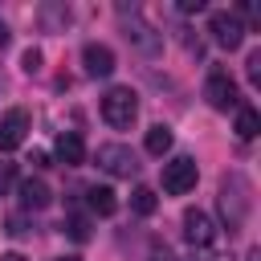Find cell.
<instances>
[{
    "instance_id": "obj_15",
    "label": "cell",
    "mask_w": 261,
    "mask_h": 261,
    "mask_svg": "<svg viewBox=\"0 0 261 261\" xmlns=\"http://www.w3.org/2000/svg\"><path fill=\"white\" fill-rule=\"evenodd\" d=\"M257 130H261V114L253 106H241L237 110V135L241 139H257Z\"/></svg>"
},
{
    "instance_id": "obj_14",
    "label": "cell",
    "mask_w": 261,
    "mask_h": 261,
    "mask_svg": "<svg viewBox=\"0 0 261 261\" xmlns=\"http://www.w3.org/2000/svg\"><path fill=\"white\" fill-rule=\"evenodd\" d=\"M143 147H147L151 155H167V151H171V126H163V122H155V126L147 130V139H143Z\"/></svg>"
},
{
    "instance_id": "obj_18",
    "label": "cell",
    "mask_w": 261,
    "mask_h": 261,
    "mask_svg": "<svg viewBox=\"0 0 261 261\" xmlns=\"http://www.w3.org/2000/svg\"><path fill=\"white\" fill-rule=\"evenodd\" d=\"M245 73H249V82H253V86H261V49H253V53H249Z\"/></svg>"
},
{
    "instance_id": "obj_21",
    "label": "cell",
    "mask_w": 261,
    "mask_h": 261,
    "mask_svg": "<svg viewBox=\"0 0 261 261\" xmlns=\"http://www.w3.org/2000/svg\"><path fill=\"white\" fill-rule=\"evenodd\" d=\"M192 261H228L224 253H216V249H196V257Z\"/></svg>"
},
{
    "instance_id": "obj_3",
    "label": "cell",
    "mask_w": 261,
    "mask_h": 261,
    "mask_svg": "<svg viewBox=\"0 0 261 261\" xmlns=\"http://www.w3.org/2000/svg\"><path fill=\"white\" fill-rule=\"evenodd\" d=\"M196 179H200V167L192 155H175L163 163V192L167 196H188L196 188Z\"/></svg>"
},
{
    "instance_id": "obj_6",
    "label": "cell",
    "mask_w": 261,
    "mask_h": 261,
    "mask_svg": "<svg viewBox=\"0 0 261 261\" xmlns=\"http://www.w3.org/2000/svg\"><path fill=\"white\" fill-rule=\"evenodd\" d=\"M184 237H188L192 249H212V245H216V224H212V216L200 212V208H188V212H184Z\"/></svg>"
},
{
    "instance_id": "obj_12",
    "label": "cell",
    "mask_w": 261,
    "mask_h": 261,
    "mask_svg": "<svg viewBox=\"0 0 261 261\" xmlns=\"http://www.w3.org/2000/svg\"><path fill=\"white\" fill-rule=\"evenodd\" d=\"M126 37H130L143 53H159V37H155V29H151L147 20H139V16H135V24H126Z\"/></svg>"
},
{
    "instance_id": "obj_2",
    "label": "cell",
    "mask_w": 261,
    "mask_h": 261,
    "mask_svg": "<svg viewBox=\"0 0 261 261\" xmlns=\"http://www.w3.org/2000/svg\"><path fill=\"white\" fill-rule=\"evenodd\" d=\"M135 114H139V94H135L130 86L106 90V98H102V118H106L114 130H126V126L135 122Z\"/></svg>"
},
{
    "instance_id": "obj_4",
    "label": "cell",
    "mask_w": 261,
    "mask_h": 261,
    "mask_svg": "<svg viewBox=\"0 0 261 261\" xmlns=\"http://www.w3.org/2000/svg\"><path fill=\"white\" fill-rule=\"evenodd\" d=\"M98 167H102L106 175L130 179V175L139 171V159H135V151L122 147V143H102V147H98Z\"/></svg>"
},
{
    "instance_id": "obj_17",
    "label": "cell",
    "mask_w": 261,
    "mask_h": 261,
    "mask_svg": "<svg viewBox=\"0 0 261 261\" xmlns=\"http://www.w3.org/2000/svg\"><path fill=\"white\" fill-rule=\"evenodd\" d=\"M41 61H45V57H41V49H24L20 69H24V73H41Z\"/></svg>"
},
{
    "instance_id": "obj_8",
    "label": "cell",
    "mask_w": 261,
    "mask_h": 261,
    "mask_svg": "<svg viewBox=\"0 0 261 261\" xmlns=\"http://www.w3.org/2000/svg\"><path fill=\"white\" fill-rule=\"evenodd\" d=\"M24 135H29V110H8V114H0V155L12 151V147H20Z\"/></svg>"
},
{
    "instance_id": "obj_7",
    "label": "cell",
    "mask_w": 261,
    "mask_h": 261,
    "mask_svg": "<svg viewBox=\"0 0 261 261\" xmlns=\"http://www.w3.org/2000/svg\"><path fill=\"white\" fill-rule=\"evenodd\" d=\"M204 98L212 110H232L237 106V82L224 73V69H212L208 82H204Z\"/></svg>"
},
{
    "instance_id": "obj_19",
    "label": "cell",
    "mask_w": 261,
    "mask_h": 261,
    "mask_svg": "<svg viewBox=\"0 0 261 261\" xmlns=\"http://www.w3.org/2000/svg\"><path fill=\"white\" fill-rule=\"evenodd\" d=\"M65 232H69L73 241H86V237H90V224H86L82 216H69V220H65Z\"/></svg>"
},
{
    "instance_id": "obj_24",
    "label": "cell",
    "mask_w": 261,
    "mask_h": 261,
    "mask_svg": "<svg viewBox=\"0 0 261 261\" xmlns=\"http://www.w3.org/2000/svg\"><path fill=\"white\" fill-rule=\"evenodd\" d=\"M204 0H179V12H200Z\"/></svg>"
},
{
    "instance_id": "obj_10",
    "label": "cell",
    "mask_w": 261,
    "mask_h": 261,
    "mask_svg": "<svg viewBox=\"0 0 261 261\" xmlns=\"http://www.w3.org/2000/svg\"><path fill=\"white\" fill-rule=\"evenodd\" d=\"M82 65H86V73H90V77H110V73H114V49H110V45L90 41V45L82 49Z\"/></svg>"
},
{
    "instance_id": "obj_11",
    "label": "cell",
    "mask_w": 261,
    "mask_h": 261,
    "mask_svg": "<svg viewBox=\"0 0 261 261\" xmlns=\"http://www.w3.org/2000/svg\"><path fill=\"white\" fill-rule=\"evenodd\" d=\"M53 151H57V159H61L65 167H77V163L86 159V143H82L77 130H61L57 143H53Z\"/></svg>"
},
{
    "instance_id": "obj_9",
    "label": "cell",
    "mask_w": 261,
    "mask_h": 261,
    "mask_svg": "<svg viewBox=\"0 0 261 261\" xmlns=\"http://www.w3.org/2000/svg\"><path fill=\"white\" fill-rule=\"evenodd\" d=\"M16 200H20V208L24 212H41V208H49L53 204V192H49V184L45 179H20L16 184Z\"/></svg>"
},
{
    "instance_id": "obj_26",
    "label": "cell",
    "mask_w": 261,
    "mask_h": 261,
    "mask_svg": "<svg viewBox=\"0 0 261 261\" xmlns=\"http://www.w3.org/2000/svg\"><path fill=\"white\" fill-rule=\"evenodd\" d=\"M8 45V29H4V20H0V49Z\"/></svg>"
},
{
    "instance_id": "obj_5",
    "label": "cell",
    "mask_w": 261,
    "mask_h": 261,
    "mask_svg": "<svg viewBox=\"0 0 261 261\" xmlns=\"http://www.w3.org/2000/svg\"><path fill=\"white\" fill-rule=\"evenodd\" d=\"M208 33H212V41H216L220 49H241V41H245L241 16H237V12H224V8L208 16Z\"/></svg>"
},
{
    "instance_id": "obj_16",
    "label": "cell",
    "mask_w": 261,
    "mask_h": 261,
    "mask_svg": "<svg viewBox=\"0 0 261 261\" xmlns=\"http://www.w3.org/2000/svg\"><path fill=\"white\" fill-rule=\"evenodd\" d=\"M130 208H135L139 216H151V212L159 208V196H155L151 188H135V192H130Z\"/></svg>"
},
{
    "instance_id": "obj_23",
    "label": "cell",
    "mask_w": 261,
    "mask_h": 261,
    "mask_svg": "<svg viewBox=\"0 0 261 261\" xmlns=\"http://www.w3.org/2000/svg\"><path fill=\"white\" fill-rule=\"evenodd\" d=\"M151 261H175V257H171L167 245H155V249H151Z\"/></svg>"
},
{
    "instance_id": "obj_13",
    "label": "cell",
    "mask_w": 261,
    "mask_h": 261,
    "mask_svg": "<svg viewBox=\"0 0 261 261\" xmlns=\"http://www.w3.org/2000/svg\"><path fill=\"white\" fill-rule=\"evenodd\" d=\"M86 200H90V208H94L98 216H110V212L118 208V196H114V188H98V184H94V188L86 192Z\"/></svg>"
},
{
    "instance_id": "obj_27",
    "label": "cell",
    "mask_w": 261,
    "mask_h": 261,
    "mask_svg": "<svg viewBox=\"0 0 261 261\" xmlns=\"http://www.w3.org/2000/svg\"><path fill=\"white\" fill-rule=\"evenodd\" d=\"M57 261H82V257H57Z\"/></svg>"
},
{
    "instance_id": "obj_25",
    "label": "cell",
    "mask_w": 261,
    "mask_h": 261,
    "mask_svg": "<svg viewBox=\"0 0 261 261\" xmlns=\"http://www.w3.org/2000/svg\"><path fill=\"white\" fill-rule=\"evenodd\" d=\"M0 261H24V253H4Z\"/></svg>"
},
{
    "instance_id": "obj_1",
    "label": "cell",
    "mask_w": 261,
    "mask_h": 261,
    "mask_svg": "<svg viewBox=\"0 0 261 261\" xmlns=\"http://www.w3.org/2000/svg\"><path fill=\"white\" fill-rule=\"evenodd\" d=\"M249 208H253V188H249V179H245L241 171H228V175L220 179V212H224V224H228V228H241L245 216H249Z\"/></svg>"
},
{
    "instance_id": "obj_20",
    "label": "cell",
    "mask_w": 261,
    "mask_h": 261,
    "mask_svg": "<svg viewBox=\"0 0 261 261\" xmlns=\"http://www.w3.org/2000/svg\"><path fill=\"white\" fill-rule=\"evenodd\" d=\"M12 179H16V163H4V159H0V192H4Z\"/></svg>"
},
{
    "instance_id": "obj_22",
    "label": "cell",
    "mask_w": 261,
    "mask_h": 261,
    "mask_svg": "<svg viewBox=\"0 0 261 261\" xmlns=\"http://www.w3.org/2000/svg\"><path fill=\"white\" fill-rule=\"evenodd\" d=\"M8 232H12V237H24L29 228H24V220H20V216H8Z\"/></svg>"
}]
</instances>
